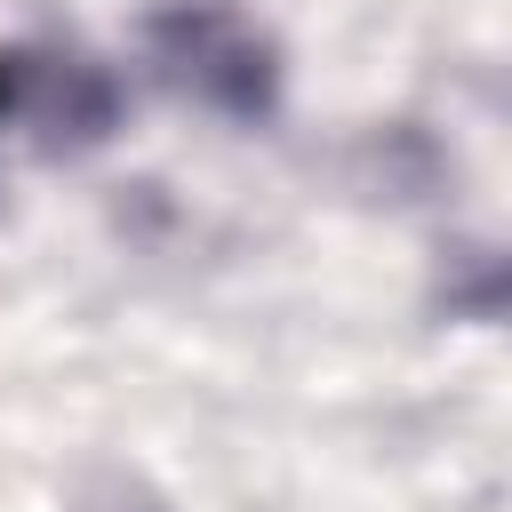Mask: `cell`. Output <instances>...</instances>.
Here are the masks:
<instances>
[{
    "instance_id": "cell-1",
    "label": "cell",
    "mask_w": 512,
    "mask_h": 512,
    "mask_svg": "<svg viewBox=\"0 0 512 512\" xmlns=\"http://www.w3.org/2000/svg\"><path fill=\"white\" fill-rule=\"evenodd\" d=\"M152 64L168 88L232 112V120H264L280 104V56L272 40L240 16V8H216V0H184V8H160L152 16Z\"/></svg>"
}]
</instances>
